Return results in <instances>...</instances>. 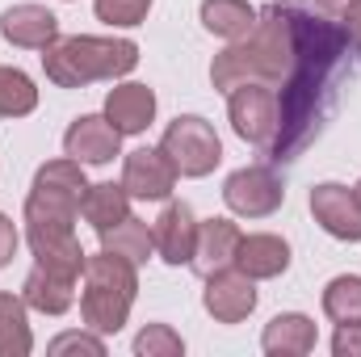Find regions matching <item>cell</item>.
Returning <instances> with one entry per match:
<instances>
[{
	"mask_svg": "<svg viewBox=\"0 0 361 357\" xmlns=\"http://www.w3.org/2000/svg\"><path fill=\"white\" fill-rule=\"evenodd\" d=\"M294 63H298V38H294L290 8H265V13H257V25L240 42H231L223 55H214L210 85L219 92H231L235 85H248V80L281 89L290 80Z\"/></svg>",
	"mask_w": 361,
	"mask_h": 357,
	"instance_id": "1",
	"label": "cell"
},
{
	"mask_svg": "<svg viewBox=\"0 0 361 357\" xmlns=\"http://www.w3.org/2000/svg\"><path fill=\"white\" fill-rule=\"evenodd\" d=\"M139 47L130 38H92V34H72L55 38L42 55L47 80L59 89H85L92 80H118L135 72Z\"/></svg>",
	"mask_w": 361,
	"mask_h": 357,
	"instance_id": "2",
	"label": "cell"
},
{
	"mask_svg": "<svg viewBox=\"0 0 361 357\" xmlns=\"http://www.w3.org/2000/svg\"><path fill=\"white\" fill-rule=\"evenodd\" d=\"M135 290H139V265L101 248L97 257L85 261V294H80L85 324L92 332H122Z\"/></svg>",
	"mask_w": 361,
	"mask_h": 357,
	"instance_id": "3",
	"label": "cell"
},
{
	"mask_svg": "<svg viewBox=\"0 0 361 357\" xmlns=\"http://www.w3.org/2000/svg\"><path fill=\"white\" fill-rule=\"evenodd\" d=\"M89 181H85V164L80 160H47L25 198V223H68L76 227V214L85 206Z\"/></svg>",
	"mask_w": 361,
	"mask_h": 357,
	"instance_id": "4",
	"label": "cell"
},
{
	"mask_svg": "<svg viewBox=\"0 0 361 357\" xmlns=\"http://www.w3.org/2000/svg\"><path fill=\"white\" fill-rule=\"evenodd\" d=\"M160 152L177 164L180 177H206V173H214L219 160H223V143H219L214 126H210L206 118H197V114H185V118H177V122L164 131Z\"/></svg>",
	"mask_w": 361,
	"mask_h": 357,
	"instance_id": "5",
	"label": "cell"
},
{
	"mask_svg": "<svg viewBox=\"0 0 361 357\" xmlns=\"http://www.w3.org/2000/svg\"><path fill=\"white\" fill-rule=\"evenodd\" d=\"M227 114H231V126L244 143L269 147L277 139V89L273 85H261V80L235 85L227 92Z\"/></svg>",
	"mask_w": 361,
	"mask_h": 357,
	"instance_id": "6",
	"label": "cell"
},
{
	"mask_svg": "<svg viewBox=\"0 0 361 357\" xmlns=\"http://www.w3.org/2000/svg\"><path fill=\"white\" fill-rule=\"evenodd\" d=\"M223 202H227L240 219H269L273 210L286 202V185H281V177H277L273 169L252 164V169H240V173L227 177Z\"/></svg>",
	"mask_w": 361,
	"mask_h": 357,
	"instance_id": "7",
	"label": "cell"
},
{
	"mask_svg": "<svg viewBox=\"0 0 361 357\" xmlns=\"http://www.w3.org/2000/svg\"><path fill=\"white\" fill-rule=\"evenodd\" d=\"M202 307L219 320V324H240L252 315L257 307V286L244 269H214L206 273V290H202Z\"/></svg>",
	"mask_w": 361,
	"mask_h": 357,
	"instance_id": "8",
	"label": "cell"
},
{
	"mask_svg": "<svg viewBox=\"0 0 361 357\" xmlns=\"http://www.w3.org/2000/svg\"><path fill=\"white\" fill-rule=\"evenodd\" d=\"M25 240H30V253H34L38 265L68 273V277L85 273L89 257L76 240V227H68V223H25Z\"/></svg>",
	"mask_w": 361,
	"mask_h": 357,
	"instance_id": "9",
	"label": "cell"
},
{
	"mask_svg": "<svg viewBox=\"0 0 361 357\" xmlns=\"http://www.w3.org/2000/svg\"><path fill=\"white\" fill-rule=\"evenodd\" d=\"M311 214H315V223H319L328 236L349 240V244L361 240V198H357V189L336 185V181L315 185V189H311Z\"/></svg>",
	"mask_w": 361,
	"mask_h": 357,
	"instance_id": "10",
	"label": "cell"
},
{
	"mask_svg": "<svg viewBox=\"0 0 361 357\" xmlns=\"http://www.w3.org/2000/svg\"><path fill=\"white\" fill-rule=\"evenodd\" d=\"M177 164L160 152V147H139L126 156V169H122V185L130 198L139 202H164L173 189H177Z\"/></svg>",
	"mask_w": 361,
	"mask_h": 357,
	"instance_id": "11",
	"label": "cell"
},
{
	"mask_svg": "<svg viewBox=\"0 0 361 357\" xmlns=\"http://www.w3.org/2000/svg\"><path fill=\"white\" fill-rule=\"evenodd\" d=\"M63 152L80 164H109L122 152V135L105 114H85L68 126L63 135Z\"/></svg>",
	"mask_w": 361,
	"mask_h": 357,
	"instance_id": "12",
	"label": "cell"
},
{
	"mask_svg": "<svg viewBox=\"0 0 361 357\" xmlns=\"http://www.w3.org/2000/svg\"><path fill=\"white\" fill-rule=\"evenodd\" d=\"M152 240H156V253L160 261L169 265H189L193 261V248H197V219L189 210V202H169L152 227Z\"/></svg>",
	"mask_w": 361,
	"mask_h": 357,
	"instance_id": "13",
	"label": "cell"
},
{
	"mask_svg": "<svg viewBox=\"0 0 361 357\" xmlns=\"http://www.w3.org/2000/svg\"><path fill=\"white\" fill-rule=\"evenodd\" d=\"M0 34L21 51H47L59 38V17L42 4H13L0 13Z\"/></svg>",
	"mask_w": 361,
	"mask_h": 357,
	"instance_id": "14",
	"label": "cell"
},
{
	"mask_svg": "<svg viewBox=\"0 0 361 357\" xmlns=\"http://www.w3.org/2000/svg\"><path fill=\"white\" fill-rule=\"evenodd\" d=\"M105 118L118 126V135H143L156 118V92L147 85H118L105 97Z\"/></svg>",
	"mask_w": 361,
	"mask_h": 357,
	"instance_id": "15",
	"label": "cell"
},
{
	"mask_svg": "<svg viewBox=\"0 0 361 357\" xmlns=\"http://www.w3.org/2000/svg\"><path fill=\"white\" fill-rule=\"evenodd\" d=\"M235 269H244L252 282L281 277V273L290 269V244H286L281 236H269V231L240 236V248H235Z\"/></svg>",
	"mask_w": 361,
	"mask_h": 357,
	"instance_id": "16",
	"label": "cell"
},
{
	"mask_svg": "<svg viewBox=\"0 0 361 357\" xmlns=\"http://www.w3.org/2000/svg\"><path fill=\"white\" fill-rule=\"evenodd\" d=\"M21 298H25V307H34L42 315H63L76 303V277L55 273V269H47V265H34L25 273Z\"/></svg>",
	"mask_w": 361,
	"mask_h": 357,
	"instance_id": "17",
	"label": "cell"
},
{
	"mask_svg": "<svg viewBox=\"0 0 361 357\" xmlns=\"http://www.w3.org/2000/svg\"><path fill=\"white\" fill-rule=\"evenodd\" d=\"M240 227L231 219H206L197 223V248H193V265L197 273H214V269L235 265V248H240Z\"/></svg>",
	"mask_w": 361,
	"mask_h": 357,
	"instance_id": "18",
	"label": "cell"
},
{
	"mask_svg": "<svg viewBox=\"0 0 361 357\" xmlns=\"http://www.w3.org/2000/svg\"><path fill=\"white\" fill-rule=\"evenodd\" d=\"M261 349L269 357H302L315 349V320H307L302 311H281L265 324Z\"/></svg>",
	"mask_w": 361,
	"mask_h": 357,
	"instance_id": "19",
	"label": "cell"
},
{
	"mask_svg": "<svg viewBox=\"0 0 361 357\" xmlns=\"http://www.w3.org/2000/svg\"><path fill=\"white\" fill-rule=\"evenodd\" d=\"M202 25L223 42H240L257 25V8L248 0H202Z\"/></svg>",
	"mask_w": 361,
	"mask_h": 357,
	"instance_id": "20",
	"label": "cell"
},
{
	"mask_svg": "<svg viewBox=\"0 0 361 357\" xmlns=\"http://www.w3.org/2000/svg\"><path fill=\"white\" fill-rule=\"evenodd\" d=\"M80 214L89 219V227L97 231V236H101V231H109L114 223H122V219L130 214V193H126V185H114V181L89 185Z\"/></svg>",
	"mask_w": 361,
	"mask_h": 357,
	"instance_id": "21",
	"label": "cell"
},
{
	"mask_svg": "<svg viewBox=\"0 0 361 357\" xmlns=\"http://www.w3.org/2000/svg\"><path fill=\"white\" fill-rule=\"evenodd\" d=\"M101 248H105V253H118V257H126V261H135V265H143V261L156 253V240H152V227H147L143 219L126 214L122 223H114L109 231H101Z\"/></svg>",
	"mask_w": 361,
	"mask_h": 357,
	"instance_id": "22",
	"label": "cell"
},
{
	"mask_svg": "<svg viewBox=\"0 0 361 357\" xmlns=\"http://www.w3.org/2000/svg\"><path fill=\"white\" fill-rule=\"evenodd\" d=\"M30 349H34V332H30L25 298L0 290V357H25Z\"/></svg>",
	"mask_w": 361,
	"mask_h": 357,
	"instance_id": "23",
	"label": "cell"
},
{
	"mask_svg": "<svg viewBox=\"0 0 361 357\" xmlns=\"http://www.w3.org/2000/svg\"><path fill=\"white\" fill-rule=\"evenodd\" d=\"M324 315L332 324H357L361 320V277L341 273L324 286Z\"/></svg>",
	"mask_w": 361,
	"mask_h": 357,
	"instance_id": "24",
	"label": "cell"
},
{
	"mask_svg": "<svg viewBox=\"0 0 361 357\" xmlns=\"http://www.w3.org/2000/svg\"><path fill=\"white\" fill-rule=\"evenodd\" d=\"M38 105V89L21 68H0V118H25Z\"/></svg>",
	"mask_w": 361,
	"mask_h": 357,
	"instance_id": "25",
	"label": "cell"
},
{
	"mask_svg": "<svg viewBox=\"0 0 361 357\" xmlns=\"http://www.w3.org/2000/svg\"><path fill=\"white\" fill-rule=\"evenodd\" d=\"M135 353L139 357H180L185 353V341H180L169 324H147L135 337Z\"/></svg>",
	"mask_w": 361,
	"mask_h": 357,
	"instance_id": "26",
	"label": "cell"
},
{
	"mask_svg": "<svg viewBox=\"0 0 361 357\" xmlns=\"http://www.w3.org/2000/svg\"><path fill=\"white\" fill-rule=\"evenodd\" d=\"M92 8H97V17H101L105 25L130 30V25H143V21H147L152 0H92Z\"/></svg>",
	"mask_w": 361,
	"mask_h": 357,
	"instance_id": "27",
	"label": "cell"
},
{
	"mask_svg": "<svg viewBox=\"0 0 361 357\" xmlns=\"http://www.w3.org/2000/svg\"><path fill=\"white\" fill-rule=\"evenodd\" d=\"M51 353H92V357H105V341H97L89 332H63L51 341Z\"/></svg>",
	"mask_w": 361,
	"mask_h": 357,
	"instance_id": "28",
	"label": "cell"
},
{
	"mask_svg": "<svg viewBox=\"0 0 361 357\" xmlns=\"http://www.w3.org/2000/svg\"><path fill=\"white\" fill-rule=\"evenodd\" d=\"M332 353H336V357H361V320H357V324H336Z\"/></svg>",
	"mask_w": 361,
	"mask_h": 357,
	"instance_id": "29",
	"label": "cell"
},
{
	"mask_svg": "<svg viewBox=\"0 0 361 357\" xmlns=\"http://www.w3.org/2000/svg\"><path fill=\"white\" fill-rule=\"evenodd\" d=\"M17 240H21V236H17L13 219H8V214H0V269L13 261V253H17Z\"/></svg>",
	"mask_w": 361,
	"mask_h": 357,
	"instance_id": "30",
	"label": "cell"
},
{
	"mask_svg": "<svg viewBox=\"0 0 361 357\" xmlns=\"http://www.w3.org/2000/svg\"><path fill=\"white\" fill-rule=\"evenodd\" d=\"M341 21H345V34H349V38L361 47V0H353V4L341 13Z\"/></svg>",
	"mask_w": 361,
	"mask_h": 357,
	"instance_id": "31",
	"label": "cell"
},
{
	"mask_svg": "<svg viewBox=\"0 0 361 357\" xmlns=\"http://www.w3.org/2000/svg\"><path fill=\"white\" fill-rule=\"evenodd\" d=\"M315 4H319L324 13H345V8H349L353 0H315Z\"/></svg>",
	"mask_w": 361,
	"mask_h": 357,
	"instance_id": "32",
	"label": "cell"
},
{
	"mask_svg": "<svg viewBox=\"0 0 361 357\" xmlns=\"http://www.w3.org/2000/svg\"><path fill=\"white\" fill-rule=\"evenodd\" d=\"M357 198H361V181H357Z\"/></svg>",
	"mask_w": 361,
	"mask_h": 357,
	"instance_id": "33",
	"label": "cell"
}]
</instances>
